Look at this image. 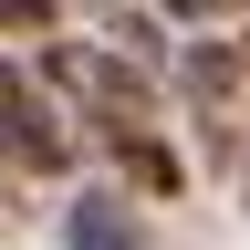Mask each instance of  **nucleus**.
<instances>
[{
	"mask_svg": "<svg viewBox=\"0 0 250 250\" xmlns=\"http://www.w3.org/2000/svg\"><path fill=\"white\" fill-rule=\"evenodd\" d=\"M62 167H73L62 115L42 104V83H31V73L0 62V188H21V177H62Z\"/></svg>",
	"mask_w": 250,
	"mask_h": 250,
	"instance_id": "obj_2",
	"label": "nucleus"
},
{
	"mask_svg": "<svg viewBox=\"0 0 250 250\" xmlns=\"http://www.w3.org/2000/svg\"><path fill=\"white\" fill-rule=\"evenodd\" d=\"M42 73L73 94L94 125H104V146H146V136H156V83L136 73V62H115L104 42H52Z\"/></svg>",
	"mask_w": 250,
	"mask_h": 250,
	"instance_id": "obj_1",
	"label": "nucleus"
},
{
	"mask_svg": "<svg viewBox=\"0 0 250 250\" xmlns=\"http://www.w3.org/2000/svg\"><path fill=\"white\" fill-rule=\"evenodd\" d=\"M62 240H73V250H146V240H136V208H125V198H83Z\"/></svg>",
	"mask_w": 250,
	"mask_h": 250,
	"instance_id": "obj_3",
	"label": "nucleus"
},
{
	"mask_svg": "<svg viewBox=\"0 0 250 250\" xmlns=\"http://www.w3.org/2000/svg\"><path fill=\"white\" fill-rule=\"evenodd\" d=\"M0 31H52V11L42 0H0Z\"/></svg>",
	"mask_w": 250,
	"mask_h": 250,
	"instance_id": "obj_4",
	"label": "nucleus"
}]
</instances>
